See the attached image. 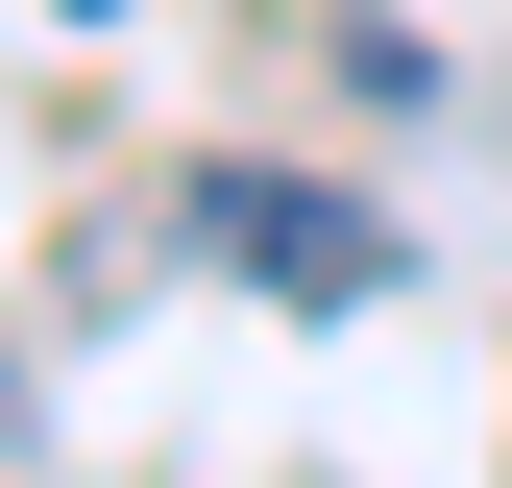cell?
I'll use <instances>...</instances> for the list:
<instances>
[{
	"label": "cell",
	"instance_id": "1",
	"mask_svg": "<svg viewBox=\"0 0 512 488\" xmlns=\"http://www.w3.org/2000/svg\"><path fill=\"white\" fill-rule=\"evenodd\" d=\"M196 244H220L244 293H293V318H366V293L415 269V244L366 220V196H317V171H196Z\"/></svg>",
	"mask_w": 512,
	"mask_h": 488
},
{
	"label": "cell",
	"instance_id": "2",
	"mask_svg": "<svg viewBox=\"0 0 512 488\" xmlns=\"http://www.w3.org/2000/svg\"><path fill=\"white\" fill-rule=\"evenodd\" d=\"M74 25H98V0H74Z\"/></svg>",
	"mask_w": 512,
	"mask_h": 488
}]
</instances>
